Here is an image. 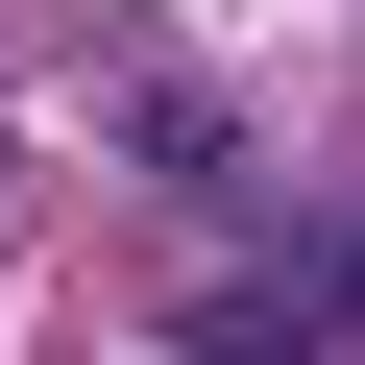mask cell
I'll list each match as a JSON object with an SVG mask.
<instances>
[{"label":"cell","instance_id":"1","mask_svg":"<svg viewBox=\"0 0 365 365\" xmlns=\"http://www.w3.org/2000/svg\"><path fill=\"white\" fill-rule=\"evenodd\" d=\"M170 365H365V244H268L220 292H170Z\"/></svg>","mask_w":365,"mask_h":365}]
</instances>
